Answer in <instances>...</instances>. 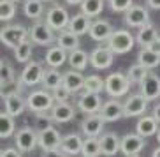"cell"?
<instances>
[{
	"mask_svg": "<svg viewBox=\"0 0 160 157\" xmlns=\"http://www.w3.org/2000/svg\"><path fill=\"white\" fill-rule=\"evenodd\" d=\"M69 65L76 71H85L86 67L90 65V55L83 50H74V51L69 53Z\"/></svg>",
	"mask_w": 160,
	"mask_h": 157,
	"instance_id": "f546056e",
	"label": "cell"
},
{
	"mask_svg": "<svg viewBox=\"0 0 160 157\" xmlns=\"http://www.w3.org/2000/svg\"><path fill=\"white\" fill-rule=\"evenodd\" d=\"M51 94H53V97H55V101H57V102H67V101L71 99L72 92L69 90L63 83H62V85H58L55 90H51Z\"/></svg>",
	"mask_w": 160,
	"mask_h": 157,
	"instance_id": "b9f144b4",
	"label": "cell"
},
{
	"mask_svg": "<svg viewBox=\"0 0 160 157\" xmlns=\"http://www.w3.org/2000/svg\"><path fill=\"white\" fill-rule=\"evenodd\" d=\"M44 69L42 64L37 62V60H33V62H28L25 65V69L21 71L19 74V83L23 86H33V85H39V83H42V76H44Z\"/></svg>",
	"mask_w": 160,
	"mask_h": 157,
	"instance_id": "52a82bcc",
	"label": "cell"
},
{
	"mask_svg": "<svg viewBox=\"0 0 160 157\" xmlns=\"http://www.w3.org/2000/svg\"><path fill=\"white\" fill-rule=\"evenodd\" d=\"M104 124H106V120L99 113H92L81 122V133L86 138H99V136H102Z\"/></svg>",
	"mask_w": 160,
	"mask_h": 157,
	"instance_id": "5bb4252c",
	"label": "cell"
},
{
	"mask_svg": "<svg viewBox=\"0 0 160 157\" xmlns=\"http://www.w3.org/2000/svg\"><path fill=\"white\" fill-rule=\"evenodd\" d=\"M83 143H85V139L81 138L79 134H76V133L67 134V136H63V139H62L60 150H63L67 155H78V154H81V150H83Z\"/></svg>",
	"mask_w": 160,
	"mask_h": 157,
	"instance_id": "cb8c5ba5",
	"label": "cell"
},
{
	"mask_svg": "<svg viewBox=\"0 0 160 157\" xmlns=\"http://www.w3.org/2000/svg\"><path fill=\"white\" fill-rule=\"evenodd\" d=\"M151 115L155 117V120L160 124V102H158V104H155V108L151 110Z\"/></svg>",
	"mask_w": 160,
	"mask_h": 157,
	"instance_id": "bcb514c9",
	"label": "cell"
},
{
	"mask_svg": "<svg viewBox=\"0 0 160 157\" xmlns=\"http://www.w3.org/2000/svg\"><path fill=\"white\" fill-rule=\"evenodd\" d=\"M100 148H102V155L106 157H113L120 152V141L122 139L118 138L114 133H106L100 136Z\"/></svg>",
	"mask_w": 160,
	"mask_h": 157,
	"instance_id": "d4e9b609",
	"label": "cell"
},
{
	"mask_svg": "<svg viewBox=\"0 0 160 157\" xmlns=\"http://www.w3.org/2000/svg\"><path fill=\"white\" fill-rule=\"evenodd\" d=\"M136 43V37L128 32L127 29H120V30H114L113 35L109 37L108 41V46L111 48V51L113 53H120V55H125L128 53L134 48Z\"/></svg>",
	"mask_w": 160,
	"mask_h": 157,
	"instance_id": "7a4b0ae2",
	"label": "cell"
},
{
	"mask_svg": "<svg viewBox=\"0 0 160 157\" xmlns=\"http://www.w3.org/2000/svg\"><path fill=\"white\" fill-rule=\"evenodd\" d=\"M85 90L93 92V94H100V92L106 90V80H102L97 74H90L85 80Z\"/></svg>",
	"mask_w": 160,
	"mask_h": 157,
	"instance_id": "f35d334b",
	"label": "cell"
},
{
	"mask_svg": "<svg viewBox=\"0 0 160 157\" xmlns=\"http://www.w3.org/2000/svg\"><path fill=\"white\" fill-rule=\"evenodd\" d=\"M2 99H4L5 111L9 115H12V117L23 115L25 110L28 108V106H27V99H23L19 92H7V94H2Z\"/></svg>",
	"mask_w": 160,
	"mask_h": 157,
	"instance_id": "4fadbf2b",
	"label": "cell"
},
{
	"mask_svg": "<svg viewBox=\"0 0 160 157\" xmlns=\"http://www.w3.org/2000/svg\"><path fill=\"white\" fill-rule=\"evenodd\" d=\"M14 143L19 152L28 154L35 147H39V133L33 131L32 127H21L14 134Z\"/></svg>",
	"mask_w": 160,
	"mask_h": 157,
	"instance_id": "8992f818",
	"label": "cell"
},
{
	"mask_svg": "<svg viewBox=\"0 0 160 157\" xmlns=\"http://www.w3.org/2000/svg\"><path fill=\"white\" fill-rule=\"evenodd\" d=\"M148 5L151 9H160V0H148Z\"/></svg>",
	"mask_w": 160,
	"mask_h": 157,
	"instance_id": "c3c4849f",
	"label": "cell"
},
{
	"mask_svg": "<svg viewBox=\"0 0 160 157\" xmlns=\"http://www.w3.org/2000/svg\"><path fill=\"white\" fill-rule=\"evenodd\" d=\"M46 64L49 67H62L65 62H69V51H65L63 48L60 46H49V50L46 51V57H44Z\"/></svg>",
	"mask_w": 160,
	"mask_h": 157,
	"instance_id": "44dd1931",
	"label": "cell"
},
{
	"mask_svg": "<svg viewBox=\"0 0 160 157\" xmlns=\"http://www.w3.org/2000/svg\"><path fill=\"white\" fill-rule=\"evenodd\" d=\"M151 157H160V147L153 150V154H151Z\"/></svg>",
	"mask_w": 160,
	"mask_h": 157,
	"instance_id": "f907efd6",
	"label": "cell"
},
{
	"mask_svg": "<svg viewBox=\"0 0 160 157\" xmlns=\"http://www.w3.org/2000/svg\"><path fill=\"white\" fill-rule=\"evenodd\" d=\"M113 25L109 23L108 19H95L93 23H92V27H90V39L92 41H95V43H108L109 37L113 35Z\"/></svg>",
	"mask_w": 160,
	"mask_h": 157,
	"instance_id": "2e32d148",
	"label": "cell"
},
{
	"mask_svg": "<svg viewBox=\"0 0 160 157\" xmlns=\"http://www.w3.org/2000/svg\"><path fill=\"white\" fill-rule=\"evenodd\" d=\"M85 80L86 76H83L81 71H67L63 72V85L72 92V94H78V92L85 90Z\"/></svg>",
	"mask_w": 160,
	"mask_h": 157,
	"instance_id": "ffe728a7",
	"label": "cell"
},
{
	"mask_svg": "<svg viewBox=\"0 0 160 157\" xmlns=\"http://www.w3.org/2000/svg\"><path fill=\"white\" fill-rule=\"evenodd\" d=\"M62 139H63L62 138V134L58 133L53 125L51 127H48V129H44V131H39V147L42 148V152L60 148Z\"/></svg>",
	"mask_w": 160,
	"mask_h": 157,
	"instance_id": "e0dca14e",
	"label": "cell"
},
{
	"mask_svg": "<svg viewBox=\"0 0 160 157\" xmlns=\"http://www.w3.org/2000/svg\"><path fill=\"white\" fill-rule=\"evenodd\" d=\"M30 30L25 29L23 25H7L0 30V41L2 44L11 50H14L18 44H21L25 39H28Z\"/></svg>",
	"mask_w": 160,
	"mask_h": 157,
	"instance_id": "3957f363",
	"label": "cell"
},
{
	"mask_svg": "<svg viewBox=\"0 0 160 157\" xmlns=\"http://www.w3.org/2000/svg\"><path fill=\"white\" fill-rule=\"evenodd\" d=\"M148 102L150 101L146 99L142 94H132L128 95V99L123 102V115L127 118L132 117H142L148 110Z\"/></svg>",
	"mask_w": 160,
	"mask_h": 157,
	"instance_id": "ba28073f",
	"label": "cell"
},
{
	"mask_svg": "<svg viewBox=\"0 0 160 157\" xmlns=\"http://www.w3.org/2000/svg\"><path fill=\"white\" fill-rule=\"evenodd\" d=\"M44 21H46L53 30L60 32V30H65L67 27H69L71 18H69L67 9H63L60 5H53L51 9L46 11V19H44Z\"/></svg>",
	"mask_w": 160,
	"mask_h": 157,
	"instance_id": "9c48e42d",
	"label": "cell"
},
{
	"mask_svg": "<svg viewBox=\"0 0 160 157\" xmlns=\"http://www.w3.org/2000/svg\"><path fill=\"white\" fill-rule=\"evenodd\" d=\"M146 138H142L141 134L137 133H130L125 134L120 141V152L123 155H134V154H139L142 148L146 147Z\"/></svg>",
	"mask_w": 160,
	"mask_h": 157,
	"instance_id": "9a60e30c",
	"label": "cell"
},
{
	"mask_svg": "<svg viewBox=\"0 0 160 157\" xmlns=\"http://www.w3.org/2000/svg\"><path fill=\"white\" fill-rule=\"evenodd\" d=\"M16 2L12 0H0V19L2 21H9L16 14Z\"/></svg>",
	"mask_w": 160,
	"mask_h": 157,
	"instance_id": "ab89813d",
	"label": "cell"
},
{
	"mask_svg": "<svg viewBox=\"0 0 160 157\" xmlns=\"http://www.w3.org/2000/svg\"><path fill=\"white\" fill-rule=\"evenodd\" d=\"M92 23H93V21H92V18H88L86 14L79 13V14H76L74 18H71L67 30H71V32L76 34V35H83V34H88L90 32Z\"/></svg>",
	"mask_w": 160,
	"mask_h": 157,
	"instance_id": "484cf974",
	"label": "cell"
},
{
	"mask_svg": "<svg viewBox=\"0 0 160 157\" xmlns=\"http://www.w3.org/2000/svg\"><path fill=\"white\" fill-rule=\"evenodd\" d=\"M55 30L46 23V21H35V23L30 27V35L28 39L33 44H39V46H53V43H57V35H55Z\"/></svg>",
	"mask_w": 160,
	"mask_h": 157,
	"instance_id": "277c9868",
	"label": "cell"
},
{
	"mask_svg": "<svg viewBox=\"0 0 160 157\" xmlns=\"http://www.w3.org/2000/svg\"><path fill=\"white\" fill-rule=\"evenodd\" d=\"M130 80L122 72H113L106 78V94L109 97H123L130 90Z\"/></svg>",
	"mask_w": 160,
	"mask_h": 157,
	"instance_id": "5b68a950",
	"label": "cell"
},
{
	"mask_svg": "<svg viewBox=\"0 0 160 157\" xmlns=\"http://www.w3.org/2000/svg\"><path fill=\"white\" fill-rule=\"evenodd\" d=\"M157 141L160 143V129H158V133H157Z\"/></svg>",
	"mask_w": 160,
	"mask_h": 157,
	"instance_id": "816d5d0a",
	"label": "cell"
},
{
	"mask_svg": "<svg viewBox=\"0 0 160 157\" xmlns=\"http://www.w3.org/2000/svg\"><path fill=\"white\" fill-rule=\"evenodd\" d=\"M102 99H100V94H93V92H79V97H78V110L83 111V113H99L100 108H102Z\"/></svg>",
	"mask_w": 160,
	"mask_h": 157,
	"instance_id": "7c38bea8",
	"label": "cell"
},
{
	"mask_svg": "<svg viewBox=\"0 0 160 157\" xmlns=\"http://www.w3.org/2000/svg\"><path fill=\"white\" fill-rule=\"evenodd\" d=\"M83 157H99L102 155V148H100V139L99 138H86L83 143Z\"/></svg>",
	"mask_w": 160,
	"mask_h": 157,
	"instance_id": "d590c367",
	"label": "cell"
},
{
	"mask_svg": "<svg viewBox=\"0 0 160 157\" xmlns=\"http://www.w3.org/2000/svg\"><path fill=\"white\" fill-rule=\"evenodd\" d=\"M32 50H33V43L30 39H25L21 44L14 48V57L18 62H28L32 57Z\"/></svg>",
	"mask_w": 160,
	"mask_h": 157,
	"instance_id": "74e56055",
	"label": "cell"
},
{
	"mask_svg": "<svg viewBox=\"0 0 160 157\" xmlns=\"http://www.w3.org/2000/svg\"><path fill=\"white\" fill-rule=\"evenodd\" d=\"M127 157H141L139 154H134V155H127Z\"/></svg>",
	"mask_w": 160,
	"mask_h": 157,
	"instance_id": "f5cc1de1",
	"label": "cell"
},
{
	"mask_svg": "<svg viewBox=\"0 0 160 157\" xmlns=\"http://www.w3.org/2000/svg\"><path fill=\"white\" fill-rule=\"evenodd\" d=\"M99 115L106 120V122H116V120H120L122 117H125V115H123V104L113 97V99L106 101L102 104Z\"/></svg>",
	"mask_w": 160,
	"mask_h": 157,
	"instance_id": "d6986e66",
	"label": "cell"
},
{
	"mask_svg": "<svg viewBox=\"0 0 160 157\" xmlns=\"http://www.w3.org/2000/svg\"><path fill=\"white\" fill-rule=\"evenodd\" d=\"M137 62L148 69H155L160 65V53L153 51L150 48H141V51L137 55Z\"/></svg>",
	"mask_w": 160,
	"mask_h": 157,
	"instance_id": "4dcf8cb0",
	"label": "cell"
},
{
	"mask_svg": "<svg viewBox=\"0 0 160 157\" xmlns=\"http://www.w3.org/2000/svg\"><path fill=\"white\" fill-rule=\"evenodd\" d=\"M108 2H109V7L114 13H127L132 5H134L132 0H108Z\"/></svg>",
	"mask_w": 160,
	"mask_h": 157,
	"instance_id": "7bdbcfd3",
	"label": "cell"
},
{
	"mask_svg": "<svg viewBox=\"0 0 160 157\" xmlns=\"http://www.w3.org/2000/svg\"><path fill=\"white\" fill-rule=\"evenodd\" d=\"M148 72H150V69L144 65H141V64H132L130 67H128V72H127V78L130 80L132 85H141L142 80H144L146 76H148Z\"/></svg>",
	"mask_w": 160,
	"mask_h": 157,
	"instance_id": "836d02e7",
	"label": "cell"
},
{
	"mask_svg": "<svg viewBox=\"0 0 160 157\" xmlns=\"http://www.w3.org/2000/svg\"><path fill=\"white\" fill-rule=\"evenodd\" d=\"M148 48H150V50H153V51H157V53H160V37L157 39L155 43H151Z\"/></svg>",
	"mask_w": 160,
	"mask_h": 157,
	"instance_id": "7dc6e473",
	"label": "cell"
},
{
	"mask_svg": "<svg viewBox=\"0 0 160 157\" xmlns=\"http://www.w3.org/2000/svg\"><path fill=\"white\" fill-rule=\"evenodd\" d=\"M53 117L48 113H35V131H44V129L51 127Z\"/></svg>",
	"mask_w": 160,
	"mask_h": 157,
	"instance_id": "60d3db41",
	"label": "cell"
},
{
	"mask_svg": "<svg viewBox=\"0 0 160 157\" xmlns=\"http://www.w3.org/2000/svg\"><path fill=\"white\" fill-rule=\"evenodd\" d=\"M63 83V74H62L58 69L55 67H48L46 71H44V76H42V86L46 90H55L58 85Z\"/></svg>",
	"mask_w": 160,
	"mask_h": 157,
	"instance_id": "f1b7e54d",
	"label": "cell"
},
{
	"mask_svg": "<svg viewBox=\"0 0 160 157\" xmlns=\"http://www.w3.org/2000/svg\"><path fill=\"white\" fill-rule=\"evenodd\" d=\"M14 117L12 115H9L7 111H2V115H0V138L2 139H7L11 138L12 134H14Z\"/></svg>",
	"mask_w": 160,
	"mask_h": 157,
	"instance_id": "d6a6232c",
	"label": "cell"
},
{
	"mask_svg": "<svg viewBox=\"0 0 160 157\" xmlns=\"http://www.w3.org/2000/svg\"><path fill=\"white\" fill-rule=\"evenodd\" d=\"M158 37L160 35H158V32H157V29L150 23V25H144V27L139 29V32H137V35H136V43L141 48H148L151 43H155Z\"/></svg>",
	"mask_w": 160,
	"mask_h": 157,
	"instance_id": "83f0119b",
	"label": "cell"
},
{
	"mask_svg": "<svg viewBox=\"0 0 160 157\" xmlns=\"http://www.w3.org/2000/svg\"><path fill=\"white\" fill-rule=\"evenodd\" d=\"M55 97H53L51 92L44 90H33L27 95V106L28 110L33 113H46V111H51L53 106H55Z\"/></svg>",
	"mask_w": 160,
	"mask_h": 157,
	"instance_id": "6da1fadb",
	"label": "cell"
},
{
	"mask_svg": "<svg viewBox=\"0 0 160 157\" xmlns=\"http://www.w3.org/2000/svg\"><path fill=\"white\" fill-rule=\"evenodd\" d=\"M12 2H21V0H12Z\"/></svg>",
	"mask_w": 160,
	"mask_h": 157,
	"instance_id": "11a10c76",
	"label": "cell"
},
{
	"mask_svg": "<svg viewBox=\"0 0 160 157\" xmlns=\"http://www.w3.org/2000/svg\"><path fill=\"white\" fill-rule=\"evenodd\" d=\"M158 122L155 120V117L153 115H146V117H141L139 118V122L136 124V133L141 134L142 138H150V136H153L157 133H158Z\"/></svg>",
	"mask_w": 160,
	"mask_h": 157,
	"instance_id": "7402d4cb",
	"label": "cell"
},
{
	"mask_svg": "<svg viewBox=\"0 0 160 157\" xmlns=\"http://www.w3.org/2000/svg\"><path fill=\"white\" fill-rule=\"evenodd\" d=\"M0 83H2V88L9 86L14 83V69L7 60H0Z\"/></svg>",
	"mask_w": 160,
	"mask_h": 157,
	"instance_id": "8d00e7d4",
	"label": "cell"
},
{
	"mask_svg": "<svg viewBox=\"0 0 160 157\" xmlns=\"http://www.w3.org/2000/svg\"><path fill=\"white\" fill-rule=\"evenodd\" d=\"M42 2H55V0H42Z\"/></svg>",
	"mask_w": 160,
	"mask_h": 157,
	"instance_id": "db71d44e",
	"label": "cell"
},
{
	"mask_svg": "<svg viewBox=\"0 0 160 157\" xmlns=\"http://www.w3.org/2000/svg\"><path fill=\"white\" fill-rule=\"evenodd\" d=\"M113 60H114V53L111 51L109 46H99L90 53V65L93 67L95 71H104V69L111 67Z\"/></svg>",
	"mask_w": 160,
	"mask_h": 157,
	"instance_id": "30bf717a",
	"label": "cell"
},
{
	"mask_svg": "<svg viewBox=\"0 0 160 157\" xmlns=\"http://www.w3.org/2000/svg\"><path fill=\"white\" fill-rule=\"evenodd\" d=\"M123 19L125 23L132 29H141L144 25H150V14H148V9L142 7V5H132L127 13H123Z\"/></svg>",
	"mask_w": 160,
	"mask_h": 157,
	"instance_id": "8fae6325",
	"label": "cell"
},
{
	"mask_svg": "<svg viewBox=\"0 0 160 157\" xmlns=\"http://www.w3.org/2000/svg\"><path fill=\"white\" fill-rule=\"evenodd\" d=\"M141 94L144 95L148 101H155L160 97V78L155 72H148V76L142 80L141 85Z\"/></svg>",
	"mask_w": 160,
	"mask_h": 157,
	"instance_id": "ac0fdd59",
	"label": "cell"
},
{
	"mask_svg": "<svg viewBox=\"0 0 160 157\" xmlns=\"http://www.w3.org/2000/svg\"><path fill=\"white\" fill-rule=\"evenodd\" d=\"M67 4H71V5H78V4H83V0H65Z\"/></svg>",
	"mask_w": 160,
	"mask_h": 157,
	"instance_id": "681fc988",
	"label": "cell"
},
{
	"mask_svg": "<svg viewBox=\"0 0 160 157\" xmlns=\"http://www.w3.org/2000/svg\"><path fill=\"white\" fill-rule=\"evenodd\" d=\"M23 13L30 19H41L44 14V2L42 0H25Z\"/></svg>",
	"mask_w": 160,
	"mask_h": 157,
	"instance_id": "1f68e13d",
	"label": "cell"
},
{
	"mask_svg": "<svg viewBox=\"0 0 160 157\" xmlns=\"http://www.w3.org/2000/svg\"><path fill=\"white\" fill-rule=\"evenodd\" d=\"M23 152H19L18 148H2L0 157H23Z\"/></svg>",
	"mask_w": 160,
	"mask_h": 157,
	"instance_id": "ee69618b",
	"label": "cell"
},
{
	"mask_svg": "<svg viewBox=\"0 0 160 157\" xmlns=\"http://www.w3.org/2000/svg\"><path fill=\"white\" fill-rule=\"evenodd\" d=\"M102 9H104V0H83V4H81V13L86 14L88 18L100 16Z\"/></svg>",
	"mask_w": 160,
	"mask_h": 157,
	"instance_id": "e575fe53",
	"label": "cell"
},
{
	"mask_svg": "<svg viewBox=\"0 0 160 157\" xmlns=\"http://www.w3.org/2000/svg\"><path fill=\"white\" fill-rule=\"evenodd\" d=\"M49 115L53 117L55 122L58 124H65V122H71L76 115V110L72 108L69 102H57L53 106V110L49 111Z\"/></svg>",
	"mask_w": 160,
	"mask_h": 157,
	"instance_id": "603a6c76",
	"label": "cell"
},
{
	"mask_svg": "<svg viewBox=\"0 0 160 157\" xmlns=\"http://www.w3.org/2000/svg\"><path fill=\"white\" fill-rule=\"evenodd\" d=\"M57 46L63 48L65 51H74V50H78L79 48V35H76V34H72L71 30H60L57 35Z\"/></svg>",
	"mask_w": 160,
	"mask_h": 157,
	"instance_id": "4316f807",
	"label": "cell"
},
{
	"mask_svg": "<svg viewBox=\"0 0 160 157\" xmlns=\"http://www.w3.org/2000/svg\"><path fill=\"white\" fill-rule=\"evenodd\" d=\"M41 157H69L63 150H60V148H57V150H46V152H42V155Z\"/></svg>",
	"mask_w": 160,
	"mask_h": 157,
	"instance_id": "f6af8a7d",
	"label": "cell"
}]
</instances>
